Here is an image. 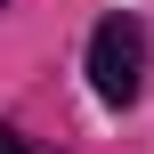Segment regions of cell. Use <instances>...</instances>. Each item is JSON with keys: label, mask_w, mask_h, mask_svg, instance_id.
I'll list each match as a JSON object with an SVG mask.
<instances>
[{"label": "cell", "mask_w": 154, "mask_h": 154, "mask_svg": "<svg viewBox=\"0 0 154 154\" xmlns=\"http://www.w3.org/2000/svg\"><path fill=\"white\" fill-rule=\"evenodd\" d=\"M89 81H97L106 106L138 97V81H146V32H138V16H106L89 32Z\"/></svg>", "instance_id": "obj_1"}, {"label": "cell", "mask_w": 154, "mask_h": 154, "mask_svg": "<svg viewBox=\"0 0 154 154\" xmlns=\"http://www.w3.org/2000/svg\"><path fill=\"white\" fill-rule=\"evenodd\" d=\"M0 154H32V146H24V138H16L8 122H0Z\"/></svg>", "instance_id": "obj_2"}]
</instances>
